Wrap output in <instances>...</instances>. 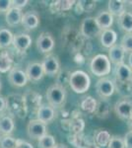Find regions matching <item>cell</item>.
Returning <instances> with one entry per match:
<instances>
[{"instance_id": "13", "label": "cell", "mask_w": 132, "mask_h": 148, "mask_svg": "<svg viewBox=\"0 0 132 148\" xmlns=\"http://www.w3.org/2000/svg\"><path fill=\"white\" fill-rule=\"evenodd\" d=\"M55 116H56L55 109L50 105H42L37 111V120L42 121L45 125L53 121Z\"/></svg>"}, {"instance_id": "43", "label": "cell", "mask_w": 132, "mask_h": 148, "mask_svg": "<svg viewBox=\"0 0 132 148\" xmlns=\"http://www.w3.org/2000/svg\"><path fill=\"white\" fill-rule=\"evenodd\" d=\"M54 148H67V146H66V145L61 144V143H60V144H56V145H55Z\"/></svg>"}, {"instance_id": "12", "label": "cell", "mask_w": 132, "mask_h": 148, "mask_svg": "<svg viewBox=\"0 0 132 148\" xmlns=\"http://www.w3.org/2000/svg\"><path fill=\"white\" fill-rule=\"evenodd\" d=\"M26 75L28 77V80L33 81V82H37L42 79L44 73V69H42V63L40 62H31L29 63L26 67Z\"/></svg>"}, {"instance_id": "8", "label": "cell", "mask_w": 132, "mask_h": 148, "mask_svg": "<svg viewBox=\"0 0 132 148\" xmlns=\"http://www.w3.org/2000/svg\"><path fill=\"white\" fill-rule=\"evenodd\" d=\"M42 66L44 75L55 76L60 69V62L56 56L49 54L44 59V61L42 62Z\"/></svg>"}, {"instance_id": "25", "label": "cell", "mask_w": 132, "mask_h": 148, "mask_svg": "<svg viewBox=\"0 0 132 148\" xmlns=\"http://www.w3.org/2000/svg\"><path fill=\"white\" fill-rule=\"evenodd\" d=\"M14 35L6 28H0V49H6L13 42Z\"/></svg>"}, {"instance_id": "45", "label": "cell", "mask_w": 132, "mask_h": 148, "mask_svg": "<svg viewBox=\"0 0 132 148\" xmlns=\"http://www.w3.org/2000/svg\"><path fill=\"white\" fill-rule=\"evenodd\" d=\"M129 125H130V128H131V131H132V116L130 119V123H129Z\"/></svg>"}, {"instance_id": "35", "label": "cell", "mask_w": 132, "mask_h": 148, "mask_svg": "<svg viewBox=\"0 0 132 148\" xmlns=\"http://www.w3.org/2000/svg\"><path fill=\"white\" fill-rule=\"evenodd\" d=\"M107 148H125L124 147L123 138L120 136H111L109 140V143L107 145Z\"/></svg>"}, {"instance_id": "46", "label": "cell", "mask_w": 132, "mask_h": 148, "mask_svg": "<svg viewBox=\"0 0 132 148\" xmlns=\"http://www.w3.org/2000/svg\"><path fill=\"white\" fill-rule=\"evenodd\" d=\"M1 88H2V84H1V80H0V90H1Z\"/></svg>"}, {"instance_id": "5", "label": "cell", "mask_w": 132, "mask_h": 148, "mask_svg": "<svg viewBox=\"0 0 132 148\" xmlns=\"http://www.w3.org/2000/svg\"><path fill=\"white\" fill-rule=\"evenodd\" d=\"M27 132L30 138L32 139H38L47 134V125L39 120H31L29 121L27 126Z\"/></svg>"}, {"instance_id": "36", "label": "cell", "mask_w": 132, "mask_h": 148, "mask_svg": "<svg viewBox=\"0 0 132 148\" xmlns=\"http://www.w3.org/2000/svg\"><path fill=\"white\" fill-rule=\"evenodd\" d=\"M11 7V0H0V13H6Z\"/></svg>"}, {"instance_id": "34", "label": "cell", "mask_w": 132, "mask_h": 148, "mask_svg": "<svg viewBox=\"0 0 132 148\" xmlns=\"http://www.w3.org/2000/svg\"><path fill=\"white\" fill-rule=\"evenodd\" d=\"M120 46L125 52H132V33L125 34L122 37Z\"/></svg>"}, {"instance_id": "15", "label": "cell", "mask_w": 132, "mask_h": 148, "mask_svg": "<svg viewBox=\"0 0 132 148\" xmlns=\"http://www.w3.org/2000/svg\"><path fill=\"white\" fill-rule=\"evenodd\" d=\"M114 75H116V81L129 82L132 81V69L124 62L117 64L114 69Z\"/></svg>"}, {"instance_id": "20", "label": "cell", "mask_w": 132, "mask_h": 148, "mask_svg": "<svg viewBox=\"0 0 132 148\" xmlns=\"http://www.w3.org/2000/svg\"><path fill=\"white\" fill-rule=\"evenodd\" d=\"M13 66V56L11 52L4 51L0 52V73H6L10 71Z\"/></svg>"}, {"instance_id": "30", "label": "cell", "mask_w": 132, "mask_h": 148, "mask_svg": "<svg viewBox=\"0 0 132 148\" xmlns=\"http://www.w3.org/2000/svg\"><path fill=\"white\" fill-rule=\"evenodd\" d=\"M85 128V121L80 118H75L69 123V130L73 133H82Z\"/></svg>"}, {"instance_id": "7", "label": "cell", "mask_w": 132, "mask_h": 148, "mask_svg": "<svg viewBox=\"0 0 132 148\" xmlns=\"http://www.w3.org/2000/svg\"><path fill=\"white\" fill-rule=\"evenodd\" d=\"M96 90L102 98H109L114 95V91H116V86H114L112 80L102 77L98 80L97 84H96Z\"/></svg>"}, {"instance_id": "28", "label": "cell", "mask_w": 132, "mask_h": 148, "mask_svg": "<svg viewBox=\"0 0 132 148\" xmlns=\"http://www.w3.org/2000/svg\"><path fill=\"white\" fill-rule=\"evenodd\" d=\"M97 105L98 102L95 100V98L88 96L86 98H84L83 101L81 102V109L83 110L84 112L88 114H93L95 113L96 109H97Z\"/></svg>"}, {"instance_id": "39", "label": "cell", "mask_w": 132, "mask_h": 148, "mask_svg": "<svg viewBox=\"0 0 132 148\" xmlns=\"http://www.w3.org/2000/svg\"><path fill=\"white\" fill-rule=\"evenodd\" d=\"M16 148H34V146L24 139H16Z\"/></svg>"}, {"instance_id": "16", "label": "cell", "mask_w": 132, "mask_h": 148, "mask_svg": "<svg viewBox=\"0 0 132 148\" xmlns=\"http://www.w3.org/2000/svg\"><path fill=\"white\" fill-rule=\"evenodd\" d=\"M95 19L99 28L102 31L109 29L114 24V16L109 11H101L95 17Z\"/></svg>"}, {"instance_id": "4", "label": "cell", "mask_w": 132, "mask_h": 148, "mask_svg": "<svg viewBox=\"0 0 132 148\" xmlns=\"http://www.w3.org/2000/svg\"><path fill=\"white\" fill-rule=\"evenodd\" d=\"M81 34L87 39H92V38H96L99 35H101L102 30L99 28L96 19L94 17H87L82 21L81 24Z\"/></svg>"}, {"instance_id": "37", "label": "cell", "mask_w": 132, "mask_h": 148, "mask_svg": "<svg viewBox=\"0 0 132 148\" xmlns=\"http://www.w3.org/2000/svg\"><path fill=\"white\" fill-rule=\"evenodd\" d=\"M29 3L28 0H11V4L13 8L17 9H22L25 6H27V4Z\"/></svg>"}, {"instance_id": "6", "label": "cell", "mask_w": 132, "mask_h": 148, "mask_svg": "<svg viewBox=\"0 0 132 148\" xmlns=\"http://www.w3.org/2000/svg\"><path fill=\"white\" fill-rule=\"evenodd\" d=\"M37 49L42 53H49L54 49L55 40L49 32H42L37 39Z\"/></svg>"}, {"instance_id": "23", "label": "cell", "mask_w": 132, "mask_h": 148, "mask_svg": "<svg viewBox=\"0 0 132 148\" xmlns=\"http://www.w3.org/2000/svg\"><path fill=\"white\" fill-rule=\"evenodd\" d=\"M111 136L105 130H97L94 132V142L100 147H107Z\"/></svg>"}, {"instance_id": "2", "label": "cell", "mask_w": 132, "mask_h": 148, "mask_svg": "<svg viewBox=\"0 0 132 148\" xmlns=\"http://www.w3.org/2000/svg\"><path fill=\"white\" fill-rule=\"evenodd\" d=\"M66 89L61 84H53L49 87L47 91V100L53 108L61 107L66 100Z\"/></svg>"}, {"instance_id": "26", "label": "cell", "mask_w": 132, "mask_h": 148, "mask_svg": "<svg viewBox=\"0 0 132 148\" xmlns=\"http://www.w3.org/2000/svg\"><path fill=\"white\" fill-rule=\"evenodd\" d=\"M124 10V1L121 0H110L109 1V12L112 16H119L121 15Z\"/></svg>"}, {"instance_id": "24", "label": "cell", "mask_w": 132, "mask_h": 148, "mask_svg": "<svg viewBox=\"0 0 132 148\" xmlns=\"http://www.w3.org/2000/svg\"><path fill=\"white\" fill-rule=\"evenodd\" d=\"M68 141L76 148H87L91 143L83 133H73L69 135Z\"/></svg>"}, {"instance_id": "42", "label": "cell", "mask_w": 132, "mask_h": 148, "mask_svg": "<svg viewBox=\"0 0 132 148\" xmlns=\"http://www.w3.org/2000/svg\"><path fill=\"white\" fill-rule=\"evenodd\" d=\"M128 63H129V67L132 69V52H130L128 57Z\"/></svg>"}, {"instance_id": "11", "label": "cell", "mask_w": 132, "mask_h": 148, "mask_svg": "<svg viewBox=\"0 0 132 148\" xmlns=\"http://www.w3.org/2000/svg\"><path fill=\"white\" fill-rule=\"evenodd\" d=\"M8 80L11 83V85L15 87H24L28 82V77L26 75V72L19 67H12L9 71Z\"/></svg>"}, {"instance_id": "40", "label": "cell", "mask_w": 132, "mask_h": 148, "mask_svg": "<svg viewBox=\"0 0 132 148\" xmlns=\"http://www.w3.org/2000/svg\"><path fill=\"white\" fill-rule=\"evenodd\" d=\"M5 109H6V99L4 97L0 96V113L4 112Z\"/></svg>"}, {"instance_id": "29", "label": "cell", "mask_w": 132, "mask_h": 148, "mask_svg": "<svg viewBox=\"0 0 132 148\" xmlns=\"http://www.w3.org/2000/svg\"><path fill=\"white\" fill-rule=\"evenodd\" d=\"M116 88L117 91L120 93L121 95H124L125 98H128L132 94V81L129 82H119V81H116Z\"/></svg>"}, {"instance_id": "9", "label": "cell", "mask_w": 132, "mask_h": 148, "mask_svg": "<svg viewBox=\"0 0 132 148\" xmlns=\"http://www.w3.org/2000/svg\"><path fill=\"white\" fill-rule=\"evenodd\" d=\"M114 111L122 120H130L132 116V100L129 98H124L120 101L116 102Z\"/></svg>"}, {"instance_id": "22", "label": "cell", "mask_w": 132, "mask_h": 148, "mask_svg": "<svg viewBox=\"0 0 132 148\" xmlns=\"http://www.w3.org/2000/svg\"><path fill=\"white\" fill-rule=\"evenodd\" d=\"M15 130V123L11 116H0V133L3 135H10Z\"/></svg>"}, {"instance_id": "3", "label": "cell", "mask_w": 132, "mask_h": 148, "mask_svg": "<svg viewBox=\"0 0 132 148\" xmlns=\"http://www.w3.org/2000/svg\"><path fill=\"white\" fill-rule=\"evenodd\" d=\"M90 68L94 75L99 76V77H104V76L109 74L111 65H110V61L107 56L97 54L91 60Z\"/></svg>"}, {"instance_id": "44", "label": "cell", "mask_w": 132, "mask_h": 148, "mask_svg": "<svg viewBox=\"0 0 132 148\" xmlns=\"http://www.w3.org/2000/svg\"><path fill=\"white\" fill-rule=\"evenodd\" d=\"M124 3H127V4H130V5H132V1H129V0H126V1H124Z\"/></svg>"}, {"instance_id": "32", "label": "cell", "mask_w": 132, "mask_h": 148, "mask_svg": "<svg viewBox=\"0 0 132 148\" xmlns=\"http://www.w3.org/2000/svg\"><path fill=\"white\" fill-rule=\"evenodd\" d=\"M95 113L97 114V116L102 119H105L107 116V114H109V103L103 101L98 103L97 105V109H96Z\"/></svg>"}, {"instance_id": "31", "label": "cell", "mask_w": 132, "mask_h": 148, "mask_svg": "<svg viewBox=\"0 0 132 148\" xmlns=\"http://www.w3.org/2000/svg\"><path fill=\"white\" fill-rule=\"evenodd\" d=\"M38 145H39V148H54L56 142H55V138L52 135L45 134L44 136L39 139Z\"/></svg>"}, {"instance_id": "21", "label": "cell", "mask_w": 132, "mask_h": 148, "mask_svg": "<svg viewBox=\"0 0 132 148\" xmlns=\"http://www.w3.org/2000/svg\"><path fill=\"white\" fill-rule=\"evenodd\" d=\"M22 16H23L22 10L11 7V8L6 12V15H5L6 23L8 24L9 26H11V27L18 25V24H20L21 21H22Z\"/></svg>"}, {"instance_id": "19", "label": "cell", "mask_w": 132, "mask_h": 148, "mask_svg": "<svg viewBox=\"0 0 132 148\" xmlns=\"http://www.w3.org/2000/svg\"><path fill=\"white\" fill-rule=\"evenodd\" d=\"M117 24L121 28L122 31L128 33H132V12L131 11H124L118 17Z\"/></svg>"}, {"instance_id": "38", "label": "cell", "mask_w": 132, "mask_h": 148, "mask_svg": "<svg viewBox=\"0 0 132 148\" xmlns=\"http://www.w3.org/2000/svg\"><path fill=\"white\" fill-rule=\"evenodd\" d=\"M124 147L125 148H132V131H128L123 137Z\"/></svg>"}, {"instance_id": "14", "label": "cell", "mask_w": 132, "mask_h": 148, "mask_svg": "<svg viewBox=\"0 0 132 148\" xmlns=\"http://www.w3.org/2000/svg\"><path fill=\"white\" fill-rule=\"evenodd\" d=\"M14 49L19 52H25L32 45V38L28 34H18L14 35L13 38Z\"/></svg>"}, {"instance_id": "17", "label": "cell", "mask_w": 132, "mask_h": 148, "mask_svg": "<svg viewBox=\"0 0 132 148\" xmlns=\"http://www.w3.org/2000/svg\"><path fill=\"white\" fill-rule=\"evenodd\" d=\"M124 56H125V51L122 49L120 45H114L109 49V59L110 62L114 64H120L123 63Z\"/></svg>"}, {"instance_id": "27", "label": "cell", "mask_w": 132, "mask_h": 148, "mask_svg": "<svg viewBox=\"0 0 132 148\" xmlns=\"http://www.w3.org/2000/svg\"><path fill=\"white\" fill-rule=\"evenodd\" d=\"M77 4H75L76 8V13L77 14H82V13H91L94 11V9L96 8V1H78L76 2Z\"/></svg>"}, {"instance_id": "33", "label": "cell", "mask_w": 132, "mask_h": 148, "mask_svg": "<svg viewBox=\"0 0 132 148\" xmlns=\"http://www.w3.org/2000/svg\"><path fill=\"white\" fill-rule=\"evenodd\" d=\"M0 148H16V139L10 135L0 137Z\"/></svg>"}, {"instance_id": "1", "label": "cell", "mask_w": 132, "mask_h": 148, "mask_svg": "<svg viewBox=\"0 0 132 148\" xmlns=\"http://www.w3.org/2000/svg\"><path fill=\"white\" fill-rule=\"evenodd\" d=\"M69 86L72 90L77 94H83L90 88L91 79L89 75L82 70L74 71L69 77Z\"/></svg>"}, {"instance_id": "41", "label": "cell", "mask_w": 132, "mask_h": 148, "mask_svg": "<svg viewBox=\"0 0 132 148\" xmlns=\"http://www.w3.org/2000/svg\"><path fill=\"white\" fill-rule=\"evenodd\" d=\"M87 148H101L100 146H98L97 144H96L95 142H91L90 144L88 145V147Z\"/></svg>"}, {"instance_id": "10", "label": "cell", "mask_w": 132, "mask_h": 148, "mask_svg": "<svg viewBox=\"0 0 132 148\" xmlns=\"http://www.w3.org/2000/svg\"><path fill=\"white\" fill-rule=\"evenodd\" d=\"M40 21V18L39 13L35 10H31L23 14L21 24L27 31H32L39 27Z\"/></svg>"}, {"instance_id": "18", "label": "cell", "mask_w": 132, "mask_h": 148, "mask_svg": "<svg viewBox=\"0 0 132 148\" xmlns=\"http://www.w3.org/2000/svg\"><path fill=\"white\" fill-rule=\"evenodd\" d=\"M100 36H101V44L103 45V47H107V49H110V47L116 45L117 40V35L116 31H114L112 29H107V30L102 31Z\"/></svg>"}]
</instances>
